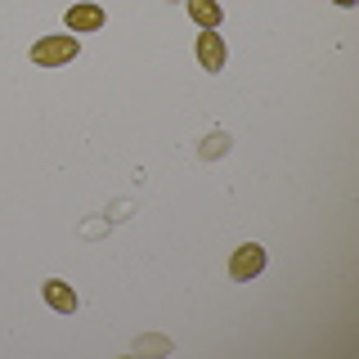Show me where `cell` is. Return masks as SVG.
<instances>
[{"label": "cell", "mask_w": 359, "mask_h": 359, "mask_svg": "<svg viewBox=\"0 0 359 359\" xmlns=\"http://www.w3.org/2000/svg\"><path fill=\"white\" fill-rule=\"evenodd\" d=\"M45 301H50L59 314H72V310H76V292L67 287L63 278H50V283H45Z\"/></svg>", "instance_id": "cell-6"}, {"label": "cell", "mask_w": 359, "mask_h": 359, "mask_svg": "<svg viewBox=\"0 0 359 359\" xmlns=\"http://www.w3.org/2000/svg\"><path fill=\"white\" fill-rule=\"evenodd\" d=\"M337 5H341V9H351V5H359V0H337Z\"/></svg>", "instance_id": "cell-8"}, {"label": "cell", "mask_w": 359, "mask_h": 359, "mask_svg": "<svg viewBox=\"0 0 359 359\" xmlns=\"http://www.w3.org/2000/svg\"><path fill=\"white\" fill-rule=\"evenodd\" d=\"M81 54V41L76 36H45L32 45V63L36 67H59V63H72Z\"/></svg>", "instance_id": "cell-1"}, {"label": "cell", "mask_w": 359, "mask_h": 359, "mask_svg": "<svg viewBox=\"0 0 359 359\" xmlns=\"http://www.w3.org/2000/svg\"><path fill=\"white\" fill-rule=\"evenodd\" d=\"M224 149H229V140H224V135H211V140L202 144V157H220Z\"/></svg>", "instance_id": "cell-7"}, {"label": "cell", "mask_w": 359, "mask_h": 359, "mask_svg": "<svg viewBox=\"0 0 359 359\" xmlns=\"http://www.w3.org/2000/svg\"><path fill=\"white\" fill-rule=\"evenodd\" d=\"M198 63L207 67V72H220L224 67V41L216 36V32H202L198 36Z\"/></svg>", "instance_id": "cell-4"}, {"label": "cell", "mask_w": 359, "mask_h": 359, "mask_svg": "<svg viewBox=\"0 0 359 359\" xmlns=\"http://www.w3.org/2000/svg\"><path fill=\"white\" fill-rule=\"evenodd\" d=\"M99 27H104V9L99 5H72L67 9V32L72 36L76 32H99Z\"/></svg>", "instance_id": "cell-3"}, {"label": "cell", "mask_w": 359, "mask_h": 359, "mask_svg": "<svg viewBox=\"0 0 359 359\" xmlns=\"http://www.w3.org/2000/svg\"><path fill=\"white\" fill-rule=\"evenodd\" d=\"M261 269H265V247H256V243H243L238 252H233V261H229V274L238 278V283L256 278Z\"/></svg>", "instance_id": "cell-2"}, {"label": "cell", "mask_w": 359, "mask_h": 359, "mask_svg": "<svg viewBox=\"0 0 359 359\" xmlns=\"http://www.w3.org/2000/svg\"><path fill=\"white\" fill-rule=\"evenodd\" d=\"M184 5H189V18H194L202 32H216V27H220V18H224V14H220L216 0H184Z\"/></svg>", "instance_id": "cell-5"}]
</instances>
